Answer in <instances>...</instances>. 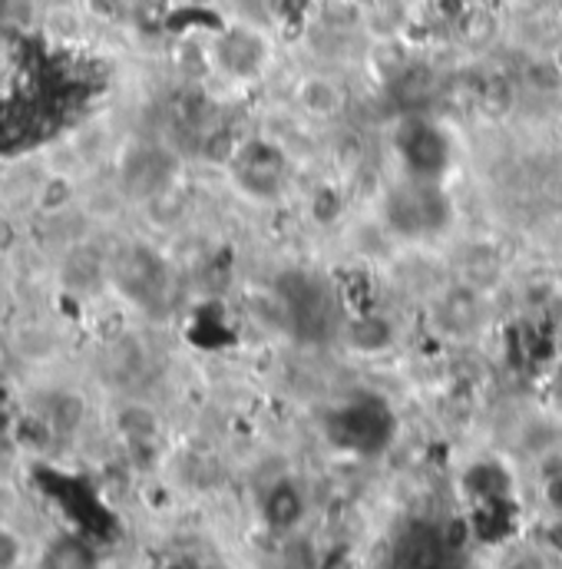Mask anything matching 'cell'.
<instances>
[{
  "instance_id": "obj_1",
  "label": "cell",
  "mask_w": 562,
  "mask_h": 569,
  "mask_svg": "<svg viewBox=\"0 0 562 569\" xmlns=\"http://www.w3.org/2000/svg\"><path fill=\"white\" fill-rule=\"evenodd\" d=\"M275 298H279L281 318L288 331L298 341L321 345L328 341L341 325V305L328 279L308 269H288L275 279Z\"/></svg>"
},
{
  "instance_id": "obj_2",
  "label": "cell",
  "mask_w": 562,
  "mask_h": 569,
  "mask_svg": "<svg viewBox=\"0 0 562 569\" xmlns=\"http://www.w3.org/2000/svg\"><path fill=\"white\" fill-rule=\"evenodd\" d=\"M324 437L334 450L351 457H378L398 437V415L384 398L354 395L324 415Z\"/></svg>"
},
{
  "instance_id": "obj_3",
  "label": "cell",
  "mask_w": 562,
  "mask_h": 569,
  "mask_svg": "<svg viewBox=\"0 0 562 569\" xmlns=\"http://www.w3.org/2000/svg\"><path fill=\"white\" fill-rule=\"evenodd\" d=\"M384 222L408 242L443 236L453 226V196L446 182L401 176V182L384 196Z\"/></svg>"
},
{
  "instance_id": "obj_4",
  "label": "cell",
  "mask_w": 562,
  "mask_h": 569,
  "mask_svg": "<svg viewBox=\"0 0 562 569\" xmlns=\"http://www.w3.org/2000/svg\"><path fill=\"white\" fill-rule=\"evenodd\" d=\"M394 156L404 176L446 182V172L453 169V140L433 117L408 113L394 127Z\"/></svg>"
},
{
  "instance_id": "obj_5",
  "label": "cell",
  "mask_w": 562,
  "mask_h": 569,
  "mask_svg": "<svg viewBox=\"0 0 562 569\" xmlns=\"http://www.w3.org/2000/svg\"><path fill=\"white\" fill-rule=\"evenodd\" d=\"M229 169L235 186L259 202L279 199L284 182H288V152L272 140H245L239 142L229 156Z\"/></svg>"
},
{
  "instance_id": "obj_6",
  "label": "cell",
  "mask_w": 562,
  "mask_h": 569,
  "mask_svg": "<svg viewBox=\"0 0 562 569\" xmlns=\"http://www.w3.org/2000/svg\"><path fill=\"white\" fill-rule=\"evenodd\" d=\"M453 557L456 553L443 543L440 527L418 523L404 530V537L398 540L391 569H453Z\"/></svg>"
},
{
  "instance_id": "obj_7",
  "label": "cell",
  "mask_w": 562,
  "mask_h": 569,
  "mask_svg": "<svg viewBox=\"0 0 562 569\" xmlns=\"http://www.w3.org/2000/svg\"><path fill=\"white\" fill-rule=\"evenodd\" d=\"M308 513V497L298 480L281 477L262 493V520L272 533H294Z\"/></svg>"
},
{
  "instance_id": "obj_8",
  "label": "cell",
  "mask_w": 562,
  "mask_h": 569,
  "mask_svg": "<svg viewBox=\"0 0 562 569\" xmlns=\"http://www.w3.org/2000/svg\"><path fill=\"white\" fill-rule=\"evenodd\" d=\"M265 60H269V47L252 30H232V33H225V40L219 47V63L235 80L255 77L265 67Z\"/></svg>"
},
{
  "instance_id": "obj_9",
  "label": "cell",
  "mask_w": 562,
  "mask_h": 569,
  "mask_svg": "<svg viewBox=\"0 0 562 569\" xmlns=\"http://www.w3.org/2000/svg\"><path fill=\"white\" fill-rule=\"evenodd\" d=\"M463 487L480 510H503L510 500V473L496 460L473 463L463 477Z\"/></svg>"
},
{
  "instance_id": "obj_10",
  "label": "cell",
  "mask_w": 562,
  "mask_h": 569,
  "mask_svg": "<svg viewBox=\"0 0 562 569\" xmlns=\"http://www.w3.org/2000/svg\"><path fill=\"white\" fill-rule=\"evenodd\" d=\"M175 176V159L165 149H140L127 166V186L137 196H155Z\"/></svg>"
},
{
  "instance_id": "obj_11",
  "label": "cell",
  "mask_w": 562,
  "mask_h": 569,
  "mask_svg": "<svg viewBox=\"0 0 562 569\" xmlns=\"http://www.w3.org/2000/svg\"><path fill=\"white\" fill-rule=\"evenodd\" d=\"M37 569H100V557L83 537L63 533L43 547Z\"/></svg>"
},
{
  "instance_id": "obj_12",
  "label": "cell",
  "mask_w": 562,
  "mask_h": 569,
  "mask_svg": "<svg viewBox=\"0 0 562 569\" xmlns=\"http://www.w3.org/2000/svg\"><path fill=\"white\" fill-rule=\"evenodd\" d=\"M162 282H165V269H162V262L152 252L137 249L127 259V284H130L133 295H140V298L159 295V284Z\"/></svg>"
},
{
  "instance_id": "obj_13",
  "label": "cell",
  "mask_w": 562,
  "mask_h": 569,
  "mask_svg": "<svg viewBox=\"0 0 562 569\" xmlns=\"http://www.w3.org/2000/svg\"><path fill=\"white\" fill-rule=\"evenodd\" d=\"M348 338H351V345L358 351L374 355V351H384V348L394 345V328L378 315H364V318H354L348 325Z\"/></svg>"
},
{
  "instance_id": "obj_14",
  "label": "cell",
  "mask_w": 562,
  "mask_h": 569,
  "mask_svg": "<svg viewBox=\"0 0 562 569\" xmlns=\"http://www.w3.org/2000/svg\"><path fill=\"white\" fill-rule=\"evenodd\" d=\"M298 100H301L304 110H311V113H318V117H328V113H334V110L341 107L338 87H334L331 80H324V77L304 80L301 90H298Z\"/></svg>"
},
{
  "instance_id": "obj_15",
  "label": "cell",
  "mask_w": 562,
  "mask_h": 569,
  "mask_svg": "<svg viewBox=\"0 0 562 569\" xmlns=\"http://www.w3.org/2000/svg\"><path fill=\"white\" fill-rule=\"evenodd\" d=\"M20 563V540L10 530H0V569H13Z\"/></svg>"
},
{
  "instance_id": "obj_16",
  "label": "cell",
  "mask_w": 562,
  "mask_h": 569,
  "mask_svg": "<svg viewBox=\"0 0 562 569\" xmlns=\"http://www.w3.org/2000/svg\"><path fill=\"white\" fill-rule=\"evenodd\" d=\"M503 569H550L546 563V557L543 553H536V550H523V553H516L510 563Z\"/></svg>"
},
{
  "instance_id": "obj_17",
  "label": "cell",
  "mask_w": 562,
  "mask_h": 569,
  "mask_svg": "<svg viewBox=\"0 0 562 569\" xmlns=\"http://www.w3.org/2000/svg\"><path fill=\"white\" fill-rule=\"evenodd\" d=\"M550 395H553V405L562 411V358L553 368V378H550Z\"/></svg>"
},
{
  "instance_id": "obj_18",
  "label": "cell",
  "mask_w": 562,
  "mask_h": 569,
  "mask_svg": "<svg viewBox=\"0 0 562 569\" xmlns=\"http://www.w3.org/2000/svg\"><path fill=\"white\" fill-rule=\"evenodd\" d=\"M321 569H351V557H348V550H334L331 557H324Z\"/></svg>"
},
{
  "instance_id": "obj_19",
  "label": "cell",
  "mask_w": 562,
  "mask_h": 569,
  "mask_svg": "<svg viewBox=\"0 0 562 569\" xmlns=\"http://www.w3.org/2000/svg\"><path fill=\"white\" fill-rule=\"evenodd\" d=\"M165 569H202L195 560H175V563H169Z\"/></svg>"
},
{
  "instance_id": "obj_20",
  "label": "cell",
  "mask_w": 562,
  "mask_h": 569,
  "mask_svg": "<svg viewBox=\"0 0 562 569\" xmlns=\"http://www.w3.org/2000/svg\"><path fill=\"white\" fill-rule=\"evenodd\" d=\"M195 3H212V0H195Z\"/></svg>"
}]
</instances>
